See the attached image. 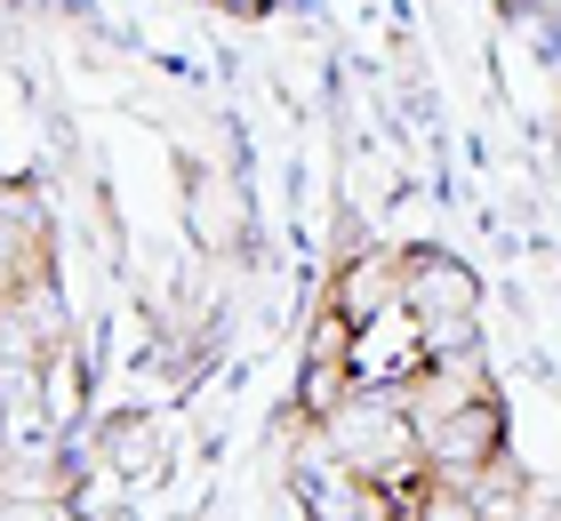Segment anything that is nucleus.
<instances>
[{
	"label": "nucleus",
	"instance_id": "20e7f679",
	"mask_svg": "<svg viewBox=\"0 0 561 521\" xmlns=\"http://www.w3.org/2000/svg\"><path fill=\"white\" fill-rule=\"evenodd\" d=\"M185 225H193V241L209 249V257H225L241 241V193L225 185L217 169H193V201H185Z\"/></svg>",
	"mask_w": 561,
	"mask_h": 521
},
{
	"label": "nucleus",
	"instance_id": "39448f33",
	"mask_svg": "<svg viewBox=\"0 0 561 521\" xmlns=\"http://www.w3.org/2000/svg\"><path fill=\"white\" fill-rule=\"evenodd\" d=\"M353 394H362V370H353V361H305L297 370V417L305 426H321V417L337 401H353Z\"/></svg>",
	"mask_w": 561,
	"mask_h": 521
},
{
	"label": "nucleus",
	"instance_id": "6e6552de",
	"mask_svg": "<svg viewBox=\"0 0 561 521\" xmlns=\"http://www.w3.org/2000/svg\"><path fill=\"white\" fill-rule=\"evenodd\" d=\"M105 450L129 465V474H145V465H152V426H145V417H113V426H105Z\"/></svg>",
	"mask_w": 561,
	"mask_h": 521
},
{
	"label": "nucleus",
	"instance_id": "423d86ee",
	"mask_svg": "<svg viewBox=\"0 0 561 521\" xmlns=\"http://www.w3.org/2000/svg\"><path fill=\"white\" fill-rule=\"evenodd\" d=\"M33 385H41V417H48V426H72V417H81V353H72V346L48 353L33 370Z\"/></svg>",
	"mask_w": 561,
	"mask_h": 521
},
{
	"label": "nucleus",
	"instance_id": "7ed1b4c3",
	"mask_svg": "<svg viewBox=\"0 0 561 521\" xmlns=\"http://www.w3.org/2000/svg\"><path fill=\"white\" fill-rule=\"evenodd\" d=\"M329 313H345L353 329L369 337V321L401 313V257L393 249H369V257H345L337 281H329Z\"/></svg>",
	"mask_w": 561,
	"mask_h": 521
},
{
	"label": "nucleus",
	"instance_id": "1a4fd4ad",
	"mask_svg": "<svg viewBox=\"0 0 561 521\" xmlns=\"http://www.w3.org/2000/svg\"><path fill=\"white\" fill-rule=\"evenodd\" d=\"M401 521H481V513H473V498H466V489L433 482V489H425V498H417L410 513H401Z\"/></svg>",
	"mask_w": 561,
	"mask_h": 521
},
{
	"label": "nucleus",
	"instance_id": "0eeeda50",
	"mask_svg": "<svg viewBox=\"0 0 561 521\" xmlns=\"http://www.w3.org/2000/svg\"><path fill=\"white\" fill-rule=\"evenodd\" d=\"M305 361H353L362 370V329L345 321V313H313V329H305Z\"/></svg>",
	"mask_w": 561,
	"mask_h": 521
},
{
	"label": "nucleus",
	"instance_id": "f03ea898",
	"mask_svg": "<svg viewBox=\"0 0 561 521\" xmlns=\"http://www.w3.org/2000/svg\"><path fill=\"white\" fill-rule=\"evenodd\" d=\"M401 305H410L425 329L473 321L481 313V281H473V265H457V257H442V249H401Z\"/></svg>",
	"mask_w": 561,
	"mask_h": 521
},
{
	"label": "nucleus",
	"instance_id": "f257e3e1",
	"mask_svg": "<svg viewBox=\"0 0 561 521\" xmlns=\"http://www.w3.org/2000/svg\"><path fill=\"white\" fill-rule=\"evenodd\" d=\"M417 457L433 465V482H449V489H466L481 465H497L505 457V409H497V394H481L473 409L442 417V426L417 441Z\"/></svg>",
	"mask_w": 561,
	"mask_h": 521
}]
</instances>
